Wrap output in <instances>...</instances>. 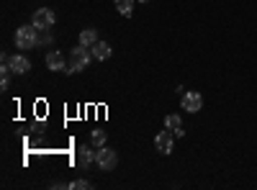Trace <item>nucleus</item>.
<instances>
[{
    "label": "nucleus",
    "mask_w": 257,
    "mask_h": 190,
    "mask_svg": "<svg viewBox=\"0 0 257 190\" xmlns=\"http://www.w3.org/2000/svg\"><path fill=\"white\" fill-rule=\"evenodd\" d=\"M139 3H149V0H139Z\"/></svg>",
    "instance_id": "nucleus-18"
},
{
    "label": "nucleus",
    "mask_w": 257,
    "mask_h": 190,
    "mask_svg": "<svg viewBox=\"0 0 257 190\" xmlns=\"http://www.w3.org/2000/svg\"><path fill=\"white\" fill-rule=\"evenodd\" d=\"M11 75H13L11 65H3V67H0V88H3V90L11 88Z\"/></svg>",
    "instance_id": "nucleus-14"
},
{
    "label": "nucleus",
    "mask_w": 257,
    "mask_h": 190,
    "mask_svg": "<svg viewBox=\"0 0 257 190\" xmlns=\"http://www.w3.org/2000/svg\"><path fill=\"white\" fill-rule=\"evenodd\" d=\"M201 108H203V98H201V93H196V90L183 93V111H188V113H198Z\"/></svg>",
    "instance_id": "nucleus-6"
},
{
    "label": "nucleus",
    "mask_w": 257,
    "mask_h": 190,
    "mask_svg": "<svg viewBox=\"0 0 257 190\" xmlns=\"http://www.w3.org/2000/svg\"><path fill=\"white\" fill-rule=\"evenodd\" d=\"M90 187H93V182L90 180H82V177L70 182V190H90Z\"/></svg>",
    "instance_id": "nucleus-16"
},
{
    "label": "nucleus",
    "mask_w": 257,
    "mask_h": 190,
    "mask_svg": "<svg viewBox=\"0 0 257 190\" xmlns=\"http://www.w3.org/2000/svg\"><path fill=\"white\" fill-rule=\"evenodd\" d=\"M155 146H157L160 154H173V149H175V134L170 131V129L160 131V134L155 136Z\"/></svg>",
    "instance_id": "nucleus-5"
},
{
    "label": "nucleus",
    "mask_w": 257,
    "mask_h": 190,
    "mask_svg": "<svg viewBox=\"0 0 257 190\" xmlns=\"http://www.w3.org/2000/svg\"><path fill=\"white\" fill-rule=\"evenodd\" d=\"M105 139H108V134L100 131V129H95V131L90 134V141H93L95 146H103V144H105Z\"/></svg>",
    "instance_id": "nucleus-15"
},
{
    "label": "nucleus",
    "mask_w": 257,
    "mask_h": 190,
    "mask_svg": "<svg viewBox=\"0 0 257 190\" xmlns=\"http://www.w3.org/2000/svg\"><path fill=\"white\" fill-rule=\"evenodd\" d=\"M39 44H49V31H44V36H39Z\"/></svg>",
    "instance_id": "nucleus-17"
},
{
    "label": "nucleus",
    "mask_w": 257,
    "mask_h": 190,
    "mask_svg": "<svg viewBox=\"0 0 257 190\" xmlns=\"http://www.w3.org/2000/svg\"><path fill=\"white\" fill-rule=\"evenodd\" d=\"M47 67H49L52 72H64V70H67V65H64V57H62V52L52 49V52L47 54Z\"/></svg>",
    "instance_id": "nucleus-8"
},
{
    "label": "nucleus",
    "mask_w": 257,
    "mask_h": 190,
    "mask_svg": "<svg viewBox=\"0 0 257 190\" xmlns=\"http://www.w3.org/2000/svg\"><path fill=\"white\" fill-rule=\"evenodd\" d=\"M16 47L18 49H34L36 44H39V29L31 24V26H21V29H16Z\"/></svg>",
    "instance_id": "nucleus-2"
},
{
    "label": "nucleus",
    "mask_w": 257,
    "mask_h": 190,
    "mask_svg": "<svg viewBox=\"0 0 257 190\" xmlns=\"http://www.w3.org/2000/svg\"><path fill=\"white\" fill-rule=\"evenodd\" d=\"M54 24H57V16H54L52 8H36V13H34V26H36L39 31H49Z\"/></svg>",
    "instance_id": "nucleus-4"
},
{
    "label": "nucleus",
    "mask_w": 257,
    "mask_h": 190,
    "mask_svg": "<svg viewBox=\"0 0 257 190\" xmlns=\"http://www.w3.org/2000/svg\"><path fill=\"white\" fill-rule=\"evenodd\" d=\"M134 3H137V0H116V11H118L123 18H128V16L134 13Z\"/></svg>",
    "instance_id": "nucleus-12"
},
{
    "label": "nucleus",
    "mask_w": 257,
    "mask_h": 190,
    "mask_svg": "<svg viewBox=\"0 0 257 190\" xmlns=\"http://www.w3.org/2000/svg\"><path fill=\"white\" fill-rule=\"evenodd\" d=\"M95 41H98V31H95V29H85V31L80 34V44H82V47H93Z\"/></svg>",
    "instance_id": "nucleus-13"
},
{
    "label": "nucleus",
    "mask_w": 257,
    "mask_h": 190,
    "mask_svg": "<svg viewBox=\"0 0 257 190\" xmlns=\"http://www.w3.org/2000/svg\"><path fill=\"white\" fill-rule=\"evenodd\" d=\"M8 65H11V70H13L16 75H26V72L31 70V62H29V57H24V54H13Z\"/></svg>",
    "instance_id": "nucleus-7"
},
{
    "label": "nucleus",
    "mask_w": 257,
    "mask_h": 190,
    "mask_svg": "<svg viewBox=\"0 0 257 190\" xmlns=\"http://www.w3.org/2000/svg\"><path fill=\"white\" fill-rule=\"evenodd\" d=\"M90 52H93V57H95L98 62L111 59V54H113V49H111V44H108V41H95V44L90 47Z\"/></svg>",
    "instance_id": "nucleus-9"
},
{
    "label": "nucleus",
    "mask_w": 257,
    "mask_h": 190,
    "mask_svg": "<svg viewBox=\"0 0 257 190\" xmlns=\"http://www.w3.org/2000/svg\"><path fill=\"white\" fill-rule=\"evenodd\" d=\"M165 129H170L175 136H183V134H185V131H183V121H180V116H178V113L165 116Z\"/></svg>",
    "instance_id": "nucleus-11"
},
{
    "label": "nucleus",
    "mask_w": 257,
    "mask_h": 190,
    "mask_svg": "<svg viewBox=\"0 0 257 190\" xmlns=\"http://www.w3.org/2000/svg\"><path fill=\"white\" fill-rule=\"evenodd\" d=\"M90 59H95L93 57V52H90V47H82V44H77L72 52H70V65H67V75H75V72H82L85 67L90 65Z\"/></svg>",
    "instance_id": "nucleus-1"
},
{
    "label": "nucleus",
    "mask_w": 257,
    "mask_h": 190,
    "mask_svg": "<svg viewBox=\"0 0 257 190\" xmlns=\"http://www.w3.org/2000/svg\"><path fill=\"white\" fill-rule=\"evenodd\" d=\"M95 164L100 167L103 172H111V170H116V164H118V154L103 144V146H98V152H95Z\"/></svg>",
    "instance_id": "nucleus-3"
},
{
    "label": "nucleus",
    "mask_w": 257,
    "mask_h": 190,
    "mask_svg": "<svg viewBox=\"0 0 257 190\" xmlns=\"http://www.w3.org/2000/svg\"><path fill=\"white\" fill-rule=\"evenodd\" d=\"M75 159H77V164L82 167V170H88V167H90V164L95 162V152L90 149V146H80V149H77V157H75Z\"/></svg>",
    "instance_id": "nucleus-10"
}]
</instances>
